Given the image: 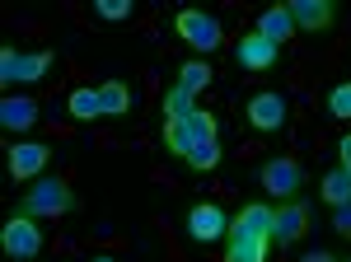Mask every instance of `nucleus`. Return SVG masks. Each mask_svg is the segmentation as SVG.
I'll return each instance as SVG.
<instances>
[{
  "instance_id": "nucleus-26",
  "label": "nucleus",
  "mask_w": 351,
  "mask_h": 262,
  "mask_svg": "<svg viewBox=\"0 0 351 262\" xmlns=\"http://www.w3.org/2000/svg\"><path fill=\"white\" fill-rule=\"evenodd\" d=\"M332 225H337L342 239H351V206H337V220H332Z\"/></svg>"
},
{
  "instance_id": "nucleus-25",
  "label": "nucleus",
  "mask_w": 351,
  "mask_h": 262,
  "mask_svg": "<svg viewBox=\"0 0 351 262\" xmlns=\"http://www.w3.org/2000/svg\"><path fill=\"white\" fill-rule=\"evenodd\" d=\"M94 10H99V19H108V24H117V19H132V0H99Z\"/></svg>"
},
{
  "instance_id": "nucleus-9",
  "label": "nucleus",
  "mask_w": 351,
  "mask_h": 262,
  "mask_svg": "<svg viewBox=\"0 0 351 262\" xmlns=\"http://www.w3.org/2000/svg\"><path fill=\"white\" fill-rule=\"evenodd\" d=\"M230 230H234V235H253V239H271V230H276V206L248 202V206L230 220Z\"/></svg>"
},
{
  "instance_id": "nucleus-21",
  "label": "nucleus",
  "mask_w": 351,
  "mask_h": 262,
  "mask_svg": "<svg viewBox=\"0 0 351 262\" xmlns=\"http://www.w3.org/2000/svg\"><path fill=\"white\" fill-rule=\"evenodd\" d=\"M211 80H216V75H211V66H206V61H188V66L178 71V84H183L188 94H202Z\"/></svg>"
},
{
  "instance_id": "nucleus-27",
  "label": "nucleus",
  "mask_w": 351,
  "mask_h": 262,
  "mask_svg": "<svg viewBox=\"0 0 351 262\" xmlns=\"http://www.w3.org/2000/svg\"><path fill=\"white\" fill-rule=\"evenodd\" d=\"M337 155H342V169L351 174V136H342V145H337Z\"/></svg>"
},
{
  "instance_id": "nucleus-2",
  "label": "nucleus",
  "mask_w": 351,
  "mask_h": 262,
  "mask_svg": "<svg viewBox=\"0 0 351 262\" xmlns=\"http://www.w3.org/2000/svg\"><path fill=\"white\" fill-rule=\"evenodd\" d=\"M173 28H178V38H183L188 47H197V52H216L220 38H225V33H220V19L206 14V10H178Z\"/></svg>"
},
{
  "instance_id": "nucleus-14",
  "label": "nucleus",
  "mask_w": 351,
  "mask_h": 262,
  "mask_svg": "<svg viewBox=\"0 0 351 262\" xmlns=\"http://www.w3.org/2000/svg\"><path fill=\"white\" fill-rule=\"evenodd\" d=\"M258 33H263L267 43H276V47H281V43L295 33V19H291V10H286V5H271V10H263V14H258Z\"/></svg>"
},
{
  "instance_id": "nucleus-6",
  "label": "nucleus",
  "mask_w": 351,
  "mask_h": 262,
  "mask_svg": "<svg viewBox=\"0 0 351 262\" xmlns=\"http://www.w3.org/2000/svg\"><path fill=\"white\" fill-rule=\"evenodd\" d=\"M304 230H309V206H304V202H281V206H276L271 243H276V248H291V243L304 239Z\"/></svg>"
},
{
  "instance_id": "nucleus-11",
  "label": "nucleus",
  "mask_w": 351,
  "mask_h": 262,
  "mask_svg": "<svg viewBox=\"0 0 351 262\" xmlns=\"http://www.w3.org/2000/svg\"><path fill=\"white\" fill-rule=\"evenodd\" d=\"M47 159H52V150H47L43 141H19V145L10 150V174H14V178H38V174L47 169Z\"/></svg>"
},
{
  "instance_id": "nucleus-20",
  "label": "nucleus",
  "mask_w": 351,
  "mask_h": 262,
  "mask_svg": "<svg viewBox=\"0 0 351 262\" xmlns=\"http://www.w3.org/2000/svg\"><path fill=\"white\" fill-rule=\"evenodd\" d=\"M183 127H188L192 145H202V141H216V136H220V122H216V117H211V112H202V108L192 112V117H188V122H183Z\"/></svg>"
},
{
  "instance_id": "nucleus-10",
  "label": "nucleus",
  "mask_w": 351,
  "mask_h": 262,
  "mask_svg": "<svg viewBox=\"0 0 351 262\" xmlns=\"http://www.w3.org/2000/svg\"><path fill=\"white\" fill-rule=\"evenodd\" d=\"M234 56H239L243 71H271V66H276V56H281V47L267 43V38L253 28L248 38H239V52H234Z\"/></svg>"
},
{
  "instance_id": "nucleus-28",
  "label": "nucleus",
  "mask_w": 351,
  "mask_h": 262,
  "mask_svg": "<svg viewBox=\"0 0 351 262\" xmlns=\"http://www.w3.org/2000/svg\"><path fill=\"white\" fill-rule=\"evenodd\" d=\"M300 262H337V258H332V253H324V248H314V253H304Z\"/></svg>"
},
{
  "instance_id": "nucleus-16",
  "label": "nucleus",
  "mask_w": 351,
  "mask_h": 262,
  "mask_svg": "<svg viewBox=\"0 0 351 262\" xmlns=\"http://www.w3.org/2000/svg\"><path fill=\"white\" fill-rule=\"evenodd\" d=\"M99 104H104V117H127L132 89H127L122 80H108V84H99Z\"/></svg>"
},
{
  "instance_id": "nucleus-3",
  "label": "nucleus",
  "mask_w": 351,
  "mask_h": 262,
  "mask_svg": "<svg viewBox=\"0 0 351 262\" xmlns=\"http://www.w3.org/2000/svg\"><path fill=\"white\" fill-rule=\"evenodd\" d=\"M52 52H14V47H5L0 52V80L5 84H33V80H43L47 71H52Z\"/></svg>"
},
{
  "instance_id": "nucleus-8",
  "label": "nucleus",
  "mask_w": 351,
  "mask_h": 262,
  "mask_svg": "<svg viewBox=\"0 0 351 262\" xmlns=\"http://www.w3.org/2000/svg\"><path fill=\"white\" fill-rule=\"evenodd\" d=\"M286 10H291L295 28H304V33H324L337 19V5L332 0H286Z\"/></svg>"
},
{
  "instance_id": "nucleus-5",
  "label": "nucleus",
  "mask_w": 351,
  "mask_h": 262,
  "mask_svg": "<svg viewBox=\"0 0 351 262\" xmlns=\"http://www.w3.org/2000/svg\"><path fill=\"white\" fill-rule=\"evenodd\" d=\"M0 243L10 258H38L43 253V230L33 225V215H10L5 230H0Z\"/></svg>"
},
{
  "instance_id": "nucleus-17",
  "label": "nucleus",
  "mask_w": 351,
  "mask_h": 262,
  "mask_svg": "<svg viewBox=\"0 0 351 262\" xmlns=\"http://www.w3.org/2000/svg\"><path fill=\"white\" fill-rule=\"evenodd\" d=\"M192 112H197V94H188L183 84H173L164 94V122H188Z\"/></svg>"
},
{
  "instance_id": "nucleus-13",
  "label": "nucleus",
  "mask_w": 351,
  "mask_h": 262,
  "mask_svg": "<svg viewBox=\"0 0 351 262\" xmlns=\"http://www.w3.org/2000/svg\"><path fill=\"white\" fill-rule=\"evenodd\" d=\"M271 239H253V235H225V262H267Z\"/></svg>"
},
{
  "instance_id": "nucleus-15",
  "label": "nucleus",
  "mask_w": 351,
  "mask_h": 262,
  "mask_svg": "<svg viewBox=\"0 0 351 262\" xmlns=\"http://www.w3.org/2000/svg\"><path fill=\"white\" fill-rule=\"evenodd\" d=\"M0 122H5L10 131H28L33 122H38V104H33V99H24V94H19V99L10 94V99L0 104Z\"/></svg>"
},
{
  "instance_id": "nucleus-4",
  "label": "nucleus",
  "mask_w": 351,
  "mask_h": 262,
  "mask_svg": "<svg viewBox=\"0 0 351 262\" xmlns=\"http://www.w3.org/2000/svg\"><path fill=\"white\" fill-rule=\"evenodd\" d=\"M258 178H263V187H267L271 197H281V202H295L300 192H304V169H300L295 159H267Z\"/></svg>"
},
{
  "instance_id": "nucleus-19",
  "label": "nucleus",
  "mask_w": 351,
  "mask_h": 262,
  "mask_svg": "<svg viewBox=\"0 0 351 262\" xmlns=\"http://www.w3.org/2000/svg\"><path fill=\"white\" fill-rule=\"evenodd\" d=\"M66 108H71V117H75V122H94V117H104L99 89H75V94L66 99Z\"/></svg>"
},
{
  "instance_id": "nucleus-1",
  "label": "nucleus",
  "mask_w": 351,
  "mask_h": 262,
  "mask_svg": "<svg viewBox=\"0 0 351 262\" xmlns=\"http://www.w3.org/2000/svg\"><path fill=\"white\" fill-rule=\"evenodd\" d=\"M71 211H75V192H71L66 178H56V174L19 197V215H33V220L38 215H71Z\"/></svg>"
},
{
  "instance_id": "nucleus-23",
  "label": "nucleus",
  "mask_w": 351,
  "mask_h": 262,
  "mask_svg": "<svg viewBox=\"0 0 351 262\" xmlns=\"http://www.w3.org/2000/svg\"><path fill=\"white\" fill-rule=\"evenodd\" d=\"M183 164H192V169H216V164H220V145H216V141H202V145H192V150H188Z\"/></svg>"
},
{
  "instance_id": "nucleus-7",
  "label": "nucleus",
  "mask_w": 351,
  "mask_h": 262,
  "mask_svg": "<svg viewBox=\"0 0 351 262\" xmlns=\"http://www.w3.org/2000/svg\"><path fill=\"white\" fill-rule=\"evenodd\" d=\"M188 235L197 239V243H216V239L230 235V215L220 206H211V202H202V206L188 211Z\"/></svg>"
},
{
  "instance_id": "nucleus-24",
  "label": "nucleus",
  "mask_w": 351,
  "mask_h": 262,
  "mask_svg": "<svg viewBox=\"0 0 351 262\" xmlns=\"http://www.w3.org/2000/svg\"><path fill=\"white\" fill-rule=\"evenodd\" d=\"M328 108H332V117H347L351 122V80H342V84L328 89Z\"/></svg>"
},
{
  "instance_id": "nucleus-22",
  "label": "nucleus",
  "mask_w": 351,
  "mask_h": 262,
  "mask_svg": "<svg viewBox=\"0 0 351 262\" xmlns=\"http://www.w3.org/2000/svg\"><path fill=\"white\" fill-rule=\"evenodd\" d=\"M164 145H169V155H178V159H188L192 150V136L183 122H164Z\"/></svg>"
},
{
  "instance_id": "nucleus-18",
  "label": "nucleus",
  "mask_w": 351,
  "mask_h": 262,
  "mask_svg": "<svg viewBox=\"0 0 351 262\" xmlns=\"http://www.w3.org/2000/svg\"><path fill=\"white\" fill-rule=\"evenodd\" d=\"M324 202L328 206H351V174L347 169H328L324 174Z\"/></svg>"
},
{
  "instance_id": "nucleus-12",
  "label": "nucleus",
  "mask_w": 351,
  "mask_h": 262,
  "mask_svg": "<svg viewBox=\"0 0 351 262\" xmlns=\"http://www.w3.org/2000/svg\"><path fill=\"white\" fill-rule=\"evenodd\" d=\"M248 122L258 131H281L286 127V99L281 94H253L248 99Z\"/></svg>"
},
{
  "instance_id": "nucleus-29",
  "label": "nucleus",
  "mask_w": 351,
  "mask_h": 262,
  "mask_svg": "<svg viewBox=\"0 0 351 262\" xmlns=\"http://www.w3.org/2000/svg\"><path fill=\"white\" fill-rule=\"evenodd\" d=\"M89 262H117V258H108V253H104V258H89Z\"/></svg>"
}]
</instances>
